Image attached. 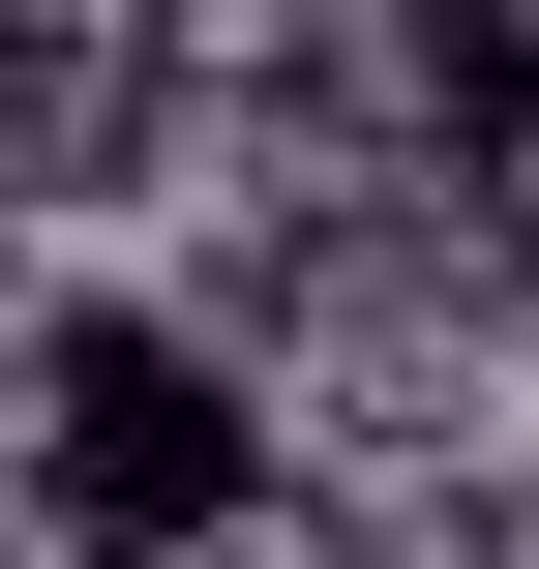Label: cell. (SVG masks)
Segmentation results:
<instances>
[{"label":"cell","mask_w":539,"mask_h":569,"mask_svg":"<svg viewBox=\"0 0 539 569\" xmlns=\"http://www.w3.org/2000/svg\"><path fill=\"white\" fill-rule=\"evenodd\" d=\"M30 510L90 569H210L270 510V420H240V330H180L150 270H60L30 300Z\"/></svg>","instance_id":"1"}]
</instances>
